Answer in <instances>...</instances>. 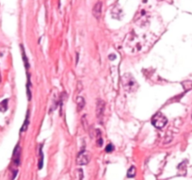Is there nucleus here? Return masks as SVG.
I'll return each instance as SVG.
<instances>
[{"label":"nucleus","instance_id":"obj_1","mask_svg":"<svg viewBox=\"0 0 192 180\" xmlns=\"http://www.w3.org/2000/svg\"><path fill=\"white\" fill-rule=\"evenodd\" d=\"M167 124H168L167 117L161 112H157L152 117V125H153L154 127L158 128V129H161V128H163L164 127H166Z\"/></svg>","mask_w":192,"mask_h":180},{"label":"nucleus","instance_id":"obj_2","mask_svg":"<svg viewBox=\"0 0 192 180\" xmlns=\"http://www.w3.org/2000/svg\"><path fill=\"white\" fill-rule=\"evenodd\" d=\"M123 88L128 91H133L137 88V81L135 80V78L131 74H124L123 78Z\"/></svg>","mask_w":192,"mask_h":180},{"label":"nucleus","instance_id":"obj_3","mask_svg":"<svg viewBox=\"0 0 192 180\" xmlns=\"http://www.w3.org/2000/svg\"><path fill=\"white\" fill-rule=\"evenodd\" d=\"M89 161H90V158L86 151L84 150L81 151L79 153V155L77 156V158H76L77 165H86L89 163Z\"/></svg>","mask_w":192,"mask_h":180},{"label":"nucleus","instance_id":"obj_4","mask_svg":"<svg viewBox=\"0 0 192 180\" xmlns=\"http://www.w3.org/2000/svg\"><path fill=\"white\" fill-rule=\"evenodd\" d=\"M105 111V102L102 100H98L96 106V116L98 119H102Z\"/></svg>","mask_w":192,"mask_h":180},{"label":"nucleus","instance_id":"obj_5","mask_svg":"<svg viewBox=\"0 0 192 180\" xmlns=\"http://www.w3.org/2000/svg\"><path fill=\"white\" fill-rule=\"evenodd\" d=\"M20 158H21V148L19 145H16L12 156V160L15 166H18L20 164Z\"/></svg>","mask_w":192,"mask_h":180},{"label":"nucleus","instance_id":"obj_6","mask_svg":"<svg viewBox=\"0 0 192 180\" xmlns=\"http://www.w3.org/2000/svg\"><path fill=\"white\" fill-rule=\"evenodd\" d=\"M92 14L96 19H100L101 14H102V2H97L94 5L92 9Z\"/></svg>","mask_w":192,"mask_h":180},{"label":"nucleus","instance_id":"obj_7","mask_svg":"<svg viewBox=\"0 0 192 180\" xmlns=\"http://www.w3.org/2000/svg\"><path fill=\"white\" fill-rule=\"evenodd\" d=\"M42 144L40 146V153H39V163H38V166H39V169H42V165H43V153H42Z\"/></svg>","mask_w":192,"mask_h":180},{"label":"nucleus","instance_id":"obj_8","mask_svg":"<svg viewBox=\"0 0 192 180\" xmlns=\"http://www.w3.org/2000/svg\"><path fill=\"white\" fill-rule=\"evenodd\" d=\"M96 143L98 144V146H102L103 145V140H102V134H101V131L99 129L96 130Z\"/></svg>","mask_w":192,"mask_h":180},{"label":"nucleus","instance_id":"obj_9","mask_svg":"<svg viewBox=\"0 0 192 180\" xmlns=\"http://www.w3.org/2000/svg\"><path fill=\"white\" fill-rule=\"evenodd\" d=\"M8 99L3 100L2 102H0V111L1 112H5V111L8 110Z\"/></svg>","mask_w":192,"mask_h":180},{"label":"nucleus","instance_id":"obj_10","mask_svg":"<svg viewBox=\"0 0 192 180\" xmlns=\"http://www.w3.org/2000/svg\"><path fill=\"white\" fill-rule=\"evenodd\" d=\"M76 103H77V106H78V110H82V108H84V106H85V100H84V98L82 96L77 97Z\"/></svg>","mask_w":192,"mask_h":180},{"label":"nucleus","instance_id":"obj_11","mask_svg":"<svg viewBox=\"0 0 192 180\" xmlns=\"http://www.w3.org/2000/svg\"><path fill=\"white\" fill-rule=\"evenodd\" d=\"M182 86H183L184 90L186 91H189V90H191V89H192V81H189V80H187V81H184V82L182 83Z\"/></svg>","mask_w":192,"mask_h":180},{"label":"nucleus","instance_id":"obj_12","mask_svg":"<svg viewBox=\"0 0 192 180\" xmlns=\"http://www.w3.org/2000/svg\"><path fill=\"white\" fill-rule=\"evenodd\" d=\"M136 175V167H134V166H131L130 169L128 170L127 172V177H134V176Z\"/></svg>","mask_w":192,"mask_h":180},{"label":"nucleus","instance_id":"obj_13","mask_svg":"<svg viewBox=\"0 0 192 180\" xmlns=\"http://www.w3.org/2000/svg\"><path fill=\"white\" fill-rule=\"evenodd\" d=\"M21 48H22V55H23V60H24V63H25V66H26V69H28L29 65H28V59H26V54H25V50H24V47H23V46H21Z\"/></svg>","mask_w":192,"mask_h":180},{"label":"nucleus","instance_id":"obj_14","mask_svg":"<svg viewBox=\"0 0 192 180\" xmlns=\"http://www.w3.org/2000/svg\"><path fill=\"white\" fill-rule=\"evenodd\" d=\"M28 118H29V114H28V115H26V118L25 124L23 125V127H22V129H21V132H24V131H26V128H28V123H29V121H28Z\"/></svg>","mask_w":192,"mask_h":180},{"label":"nucleus","instance_id":"obj_15","mask_svg":"<svg viewBox=\"0 0 192 180\" xmlns=\"http://www.w3.org/2000/svg\"><path fill=\"white\" fill-rule=\"evenodd\" d=\"M113 150H114V146H113V144L109 143V144H107V145H106V152H107V153H110V152H112Z\"/></svg>","mask_w":192,"mask_h":180},{"label":"nucleus","instance_id":"obj_16","mask_svg":"<svg viewBox=\"0 0 192 180\" xmlns=\"http://www.w3.org/2000/svg\"><path fill=\"white\" fill-rule=\"evenodd\" d=\"M108 58H109V60H115V59H116V56H115V55H112V56L110 55Z\"/></svg>","mask_w":192,"mask_h":180},{"label":"nucleus","instance_id":"obj_17","mask_svg":"<svg viewBox=\"0 0 192 180\" xmlns=\"http://www.w3.org/2000/svg\"><path fill=\"white\" fill-rule=\"evenodd\" d=\"M0 83H1V76H0Z\"/></svg>","mask_w":192,"mask_h":180},{"label":"nucleus","instance_id":"obj_18","mask_svg":"<svg viewBox=\"0 0 192 180\" xmlns=\"http://www.w3.org/2000/svg\"><path fill=\"white\" fill-rule=\"evenodd\" d=\"M158 1H164V0H158Z\"/></svg>","mask_w":192,"mask_h":180}]
</instances>
